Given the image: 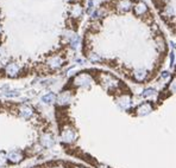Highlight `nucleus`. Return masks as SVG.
Segmentation results:
<instances>
[{
	"mask_svg": "<svg viewBox=\"0 0 176 168\" xmlns=\"http://www.w3.org/2000/svg\"><path fill=\"white\" fill-rule=\"evenodd\" d=\"M40 142H42V144L44 146V147H51V146H54V143H55V138L51 136L50 134H45L42 136V138H40Z\"/></svg>",
	"mask_w": 176,
	"mask_h": 168,
	"instance_id": "423d86ee",
	"label": "nucleus"
},
{
	"mask_svg": "<svg viewBox=\"0 0 176 168\" xmlns=\"http://www.w3.org/2000/svg\"><path fill=\"white\" fill-rule=\"evenodd\" d=\"M91 82H92L91 77H89L88 75H86V73L79 75V76L75 78V84H77V85H80V87H83V88L88 87V85L91 84Z\"/></svg>",
	"mask_w": 176,
	"mask_h": 168,
	"instance_id": "f03ea898",
	"label": "nucleus"
},
{
	"mask_svg": "<svg viewBox=\"0 0 176 168\" xmlns=\"http://www.w3.org/2000/svg\"><path fill=\"white\" fill-rule=\"evenodd\" d=\"M162 76H163V77H164V78H167V77H168V76H169V73H168V72H167V71H164V73H163V75H162Z\"/></svg>",
	"mask_w": 176,
	"mask_h": 168,
	"instance_id": "4be33fe9",
	"label": "nucleus"
},
{
	"mask_svg": "<svg viewBox=\"0 0 176 168\" xmlns=\"http://www.w3.org/2000/svg\"><path fill=\"white\" fill-rule=\"evenodd\" d=\"M6 73H7L10 77H16V76L19 73V67H18L16 63H10V64L6 67Z\"/></svg>",
	"mask_w": 176,
	"mask_h": 168,
	"instance_id": "39448f33",
	"label": "nucleus"
},
{
	"mask_svg": "<svg viewBox=\"0 0 176 168\" xmlns=\"http://www.w3.org/2000/svg\"><path fill=\"white\" fill-rule=\"evenodd\" d=\"M32 109L30 108V107H28V105H25V107H22L20 109H19V115L22 116V117H24V118H29V117H31L32 116Z\"/></svg>",
	"mask_w": 176,
	"mask_h": 168,
	"instance_id": "0eeeda50",
	"label": "nucleus"
},
{
	"mask_svg": "<svg viewBox=\"0 0 176 168\" xmlns=\"http://www.w3.org/2000/svg\"><path fill=\"white\" fill-rule=\"evenodd\" d=\"M89 59H91L92 62H100V61H101V58H100L98 55H95V53H91V55H89Z\"/></svg>",
	"mask_w": 176,
	"mask_h": 168,
	"instance_id": "f3484780",
	"label": "nucleus"
},
{
	"mask_svg": "<svg viewBox=\"0 0 176 168\" xmlns=\"http://www.w3.org/2000/svg\"><path fill=\"white\" fill-rule=\"evenodd\" d=\"M62 64H63V61L60 57H54V58H51L49 61V65L52 69H58V67H61Z\"/></svg>",
	"mask_w": 176,
	"mask_h": 168,
	"instance_id": "9b49d317",
	"label": "nucleus"
},
{
	"mask_svg": "<svg viewBox=\"0 0 176 168\" xmlns=\"http://www.w3.org/2000/svg\"><path fill=\"white\" fill-rule=\"evenodd\" d=\"M0 31H1V27H0Z\"/></svg>",
	"mask_w": 176,
	"mask_h": 168,
	"instance_id": "5701e85b",
	"label": "nucleus"
},
{
	"mask_svg": "<svg viewBox=\"0 0 176 168\" xmlns=\"http://www.w3.org/2000/svg\"><path fill=\"white\" fill-rule=\"evenodd\" d=\"M0 55H1V53H0Z\"/></svg>",
	"mask_w": 176,
	"mask_h": 168,
	"instance_id": "a878e982",
	"label": "nucleus"
},
{
	"mask_svg": "<svg viewBox=\"0 0 176 168\" xmlns=\"http://www.w3.org/2000/svg\"><path fill=\"white\" fill-rule=\"evenodd\" d=\"M69 101H70V95L68 93H62L57 97V103L61 104V105H64V104L69 103Z\"/></svg>",
	"mask_w": 176,
	"mask_h": 168,
	"instance_id": "9d476101",
	"label": "nucleus"
},
{
	"mask_svg": "<svg viewBox=\"0 0 176 168\" xmlns=\"http://www.w3.org/2000/svg\"><path fill=\"white\" fill-rule=\"evenodd\" d=\"M146 10H148V7H146V5H145L143 1L138 2V4L135 6V12H136V14H138V16H142L143 13H145Z\"/></svg>",
	"mask_w": 176,
	"mask_h": 168,
	"instance_id": "f8f14e48",
	"label": "nucleus"
},
{
	"mask_svg": "<svg viewBox=\"0 0 176 168\" xmlns=\"http://www.w3.org/2000/svg\"><path fill=\"white\" fill-rule=\"evenodd\" d=\"M55 168H57V167H55Z\"/></svg>",
	"mask_w": 176,
	"mask_h": 168,
	"instance_id": "393cba45",
	"label": "nucleus"
},
{
	"mask_svg": "<svg viewBox=\"0 0 176 168\" xmlns=\"http://www.w3.org/2000/svg\"><path fill=\"white\" fill-rule=\"evenodd\" d=\"M118 104L123 108V109H129L131 107V98L129 96H123L121 98L118 100Z\"/></svg>",
	"mask_w": 176,
	"mask_h": 168,
	"instance_id": "6e6552de",
	"label": "nucleus"
},
{
	"mask_svg": "<svg viewBox=\"0 0 176 168\" xmlns=\"http://www.w3.org/2000/svg\"><path fill=\"white\" fill-rule=\"evenodd\" d=\"M77 168H81V167H77Z\"/></svg>",
	"mask_w": 176,
	"mask_h": 168,
	"instance_id": "b1692460",
	"label": "nucleus"
},
{
	"mask_svg": "<svg viewBox=\"0 0 176 168\" xmlns=\"http://www.w3.org/2000/svg\"><path fill=\"white\" fill-rule=\"evenodd\" d=\"M69 43H70V46L73 49H77V47L80 46V37L75 34V37L71 39Z\"/></svg>",
	"mask_w": 176,
	"mask_h": 168,
	"instance_id": "dca6fc26",
	"label": "nucleus"
},
{
	"mask_svg": "<svg viewBox=\"0 0 176 168\" xmlns=\"http://www.w3.org/2000/svg\"><path fill=\"white\" fill-rule=\"evenodd\" d=\"M75 137H76V134H75L74 129H71V128H64V129L62 130L61 138H62L64 142L70 143V142H73V141L75 140Z\"/></svg>",
	"mask_w": 176,
	"mask_h": 168,
	"instance_id": "f257e3e1",
	"label": "nucleus"
},
{
	"mask_svg": "<svg viewBox=\"0 0 176 168\" xmlns=\"http://www.w3.org/2000/svg\"><path fill=\"white\" fill-rule=\"evenodd\" d=\"M23 154H22V152H19V150H11L10 153H8V155H7V159L12 162V164H18V162H20L22 160H23Z\"/></svg>",
	"mask_w": 176,
	"mask_h": 168,
	"instance_id": "7ed1b4c3",
	"label": "nucleus"
},
{
	"mask_svg": "<svg viewBox=\"0 0 176 168\" xmlns=\"http://www.w3.org/2000/svg\"><path fill=\"white\" fill-rule=\"evenodd\" d=\"M151 110H152V104L145 102V103H143L142 105L138 107V109H137V114L141 115V116H144V115H148Z\"/></svg>",
	"mask_w": 176,
	"mask_h": 168,
	"instance_id": "20e7f679",
	"label": "nucleus"
},
{
	"mask_svg": "<svg viewBox=\"0 0 176 168\" xmlns=\"http://www.w3.org/2000/svg\"><path fill=\"white\" fill-rule=\"evenodd\" d=\"M5 162H6V156L4 153H0V166L5 165Z\"/></svg>",
	"mask_w": 176,
	"mask_h": 168,
	"instance_id": "aec40b11",
	"label": "nucleus"
},
{
	"mask_svg": "<svg viewBox=\"0 0 176 168\" xmlns=\"http://www.w3.org/2000/svg\"><path fill=\"white\" fill-rule=\"evenodd\" d=\"M156 94V90L155 89H152V88H148V89H145L143 93H142V96L144 97V98H146V97H151V96H154Z\"/></svg>",
	"mask_w": 176,
	"mask_h": 168,
	"instance_id": "2eb2a0df",
	"label": "nucleus"
},
{
	"mask_svg": "<svg viewBox=\"0 0 176 168\" xmlns=\"http://www.w3.org/2000/svg\"><path fill=\"white\" fill-rule=\"evenodd\" d=\"M55 100H56V96H55V94H52V93H49V94H46L45 96L42 97V101L44 102V103H48V104L52 103Z\"/></svg>",
	"mask_w": 176,
	"mask_h": 168,
	"instance_id": "4468645a",
	"label": "nucleus"
},
{
	"mask_svg": "<svg viewBox=\"0 0 176 168\" xmlns=\"http://www.w3.org/2000/svg\"><path fill=\"white\" fill-rule=\"evenodd\" d=\"M81 7L80 6H76V7H74V10H73V14L75 16V17H79L80 14H81Z\"/></svg>",
	"mask_w": 176,
	"mask_h": 168,
	"instance_id": "a211bd4d",
	"label": "nucleus"
},
{
	"mask_svg": "<svg viewBox=\"0 0 176 168\" xmlns=\"http://www.w3.org/2000/svg\"><path fill=\"white\" fill-rule=\"evenodd\" d=\"M146 71L145 70H143V69H138V70H136L135 71V73H133V76H135V79L136 81H138V82H141L143 79H145V77H146Z\"/></svg>",
	"mask_w": 176,
	"mask_h": 168,
	"instance_id": "ddd939ff",
	"label": "nucleus"
},
{
	"mask_svg": "<svg viewBox=\"0 0 176 168\" xmlns=\"http://www.w3.org/2000/svg\"><path fill=\"white\" fill-rule=\"evenodd\" d=\"M170 62H172V67H174V62H175V56H174V52H172V55H170Z\"/></svg>",
	"mask_w": 176,
	"mask_h": 168,
	"instance_id": "412c9836",
	"label": "nucleus"
},
{
	"mask_svg": "<svg viewBox=\"0 0 176 168\" xmlns=\"http://www.w3.org/2000/svg\"><path fill=\"white\" fill-rule=\"evenodd\" d=\"M19 95V91H8V93H5V96H7V97H16V96H18Z\"/></svg>",
	"mask_w": 176,
	"mask_h": 168,
	"instance_id": "6ab92c4d",
	"label": "nucleus"
},
{
	"mask_svg": "<svg viewBox=\"0 0 176 168\" xmlns=\"http://www.w3.org/2000/svg\"><path fill=\"white\" fill-rule=\"evenodd\" d=\"M131 7H132V4H131L130 0H120L118 2V8L121 10V11H124V12L131 10Z\"/></svg>",
	"mask_w": 176,
	"mask_h": 168,
	"instance_id": "1a4fd4ad",
	"label": "nucleus"
}]
</instances>
